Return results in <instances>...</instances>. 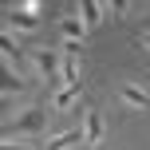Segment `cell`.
Wrapping results in <instances>:
<instances>
[{
	"label": "cell",
	"instance_id": "1",
	"mask_svg": "<svg viewBox=\"0 0 150 150\" xmlns=\"http://www.w3.org/2000/svg\"><path fill=\"white\" fill-rule=\"evenodd\" d=\"M44 127H47V115H44V107H28V111H24L20 119H16L12 127L4 130V146L20 142L24 134H44Z\"/></svg>",
	"mask_w": 150,
	"mask_h": 150
},
{
	"label": "cell",
	"instance_id": "2",
	"mask_svg": "<svg viewBox=\"0 0 150 150\" xmlns=\"http://www.w3.org/2000/svg\"><path fill=\"white\" fill-rule=\"evenodd\" d=\"M83 134H87V146H99V142H103V115H99L95 107L83 111Z\"/></svg>",
	"mask_w": 150,
	"mask_h": 150
},
{
	"label": "cell",
	"instance_id": "3",
	"mask_svg": "<svg viewBox=\"0 0 150 150\" xmlns=\"http://www.w3.org/2000/svg\"><path fill=\"white\" fill-rule=\"evenodd\" d=\"M119 99L127 107H138V111H150V91H142L138 83H122L119 87Z\"/></svg>",
	"mask_w": 150,
	"mask_h": 150
},
{
	"label": "cell",
	"instance_id": "4",
	"mask_svg": "<svg viewBox=\"0 0 150 150\" xmlns=\"http://www.w3.org/2000/svg\"><path fill=\"white\" fill-rule=\"evenodd\" d=\"M4 24H8L12 32H24V36H28V32L40 28V12H28V8H24V12H8Z\"/></svg>",
	"mask_w": 150,
	"mask_h": 150
},
{
	"label": "cell",
	"instance_id": "5",
	"mask_svg": "<svg viewBox=\"0 0 150 150\" xmlns=\"http://www.w3.org/2000/svg\"><path fill=\"white\" fill-rule=\"evenodd\" d=\"M103 12H107V4H103V0H79V16H83V24H87L91 32L103 24Z\"/></svg>",
	"mask_w": 150,
	"mask_h": 150
},
{
	"label": "cell",
	"instance_id": "6",
	"mask_svg": "<svg viewBox=\"0 0 150 150\" xmlns=\"http://www.w3.org/2000/svg\"><path fill=\"white\" fill-rule=\"evenodd\" d=\"M87 32H91V28L83 24V16H79V12L59 20V36H63V40H87Z\"/></svg>",
	"mask_w": 150,
	"mask_h": 150
},
{
	"label": "cell",
	"instance_id": "7",
	"mask_svg": "<svg viewBox=\"0 0 150 150\" xmlns=\"http://www.w3.org/2000/svg\"><path fill=\"white\" fill-rule=\"evenodd\" d=\"M32 63H36V71L40 75H59V55H55V52H47V47H44V52H36V55H32Z\"/></svg>",
	"mask_w": 150,
	"mask_h": 150
},
{
	"label": "cell",
	"instance_id": "8",
	"mask_svg": "<svg viewBox=\"0 0 150 150\" xmlns=\"http://www.w3.org/2000/svg\"><path fill=\"white\" fill-rule=\"evenodd\" d=\"M71 103H79V83H63V87L55 91V99H52L55 111H67Z\"/></svg>",
	"mask_w": 150,
	"mask_h": 150
},
{
	"label": "cell",
	"instance_id": "9",
	"mask_svg": "<svg viewBox=\"0 0 150 150\" xmlns=\"http://www.w3.org/2000/svg\"><path fill=\"white\" fill-rule=\"evenodd\" d=\"M75 142H87V134H83V127H71V130H63V134L47 138V146H52V150H63V146H75Z\"/></svg>",
	"mask_w": 150,
	"mask_h": 150
},
{
	"label": "cell",
	"instance_id": "10",
	"mask_svg": "<svg viewBox=\"0 0 150 150\" xmlns=\"http://www.w3.org/2000/svg\"><path fill=\"white\" fill-rule=\"evenodd\" d=\"M59 79H63V83H79V55H63Z\"/></svg>",
	"mask_w": 150,
	"mask_h": 150
},
{
	"label": "cell",
	"instance_id": "11",
	"mask_svg": "<svg viewBox=\"0 0 150 150\" xmlns=\"http://www.w3.org/2000/svg\"><path fill=\"white\" fill-rule=\"evenodd\" d=\"M0 52H4V59H8V63H16V59H20V47H16V40H12V28L0 36Z\"/></svg>",
	"mask_w": 150,
	"mask_h": 150
},
{
	"label": "cell",
	"instance_id": "12",
	"mask_svg": "<svg viewBox=\"0 0 150 150\" xmlns=\"http://www.w3.org/2000/svg\"><path fill=\"white\" fill-rule=\"evenodd\" d=\"M107 4V12L115 16V20H122V16H127V8H130V0H103Z\"/></svg>",
	"mask_w": 150,
	"mask_h": 150
},
{
	"label": "cell",
	"instance_id": "13",
	"mask_svg": "<svg viewBox=\"0 0 150 150\" xmlns=\"http://www.w3.org/2000/svg\"><path fill=\"white\" fill-rule=\"evenodd\" d=\"M12 91H24V79H16L12 71L4 75V95H12Z\"/></svg>",
	"mask_w": 150,
	"mask_h": 150
},
{
	"label": "cell",
	"instance_id": "14",
	"mask_svg": "<svg viewBox=\"0 0 150 150\" xmlns=\"http://www.w3.org/2000/svg\"><path fill=\"white\" fill-rule=\"evenodd\" d=\"M63 55H83V40H67L63 44Z\"/></svg>",
	"mask_w": 150,
	"mask_h": 150
},
{
	"label": "cell",
	"instance_id": "15",
	"mask_svg": "<svg viewBox=\"0 0 150 150\" xmlns=\"http://www.w3.org/2000/svg\"><path fill=\"white\" fill-rule=\"evenodd\" d=\"M138 44H142V47H150V32H142V36H138Z\"/></svg>",
	"mask_w": 150,
	"mask_h": 150
}]
</instances>
